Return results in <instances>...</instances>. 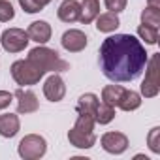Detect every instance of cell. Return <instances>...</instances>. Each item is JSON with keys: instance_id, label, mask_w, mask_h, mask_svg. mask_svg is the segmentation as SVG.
<instances>
[{"instance_id": "27", "label": "cell", "mask_w": 160, "mask_h": 160, "mask_svg": "<svg viewBox=\"0 0 160 160\" xmlns=\"http://www.w3.org/2000/svg\"><path fill=\"white\" fill-rule=\"evenodd\" d=\"M13 102V94L8 91H0V109H6Z\"/></svg>"}, {"instance_id": "3", "label": "cell", "mask_w": 160, "mask_h": 160, "mask_svg": "<svg viewBox=\"0 0 160 160\" xmlns=\"http://www.w3.org/2000/svg\"><path fill=\"white\" fill-rule=\"evenodd\" d=\"M28 60H32L34 64H38L45 73H47V72L58 73V72L70 70V64H68L64 58H60L55 49H49V47H45V45H38V47L30 49Z\"/></svg>"}, {"instance_id": "18", "label": "cell", "mask_w": 160, "mask_h": 160, "mask_svg": "<svg viewBox=\"0 0 160 160\" xmlns=\"http://www.w3.org/2000/svg\"><path fill=\"white\" fill-rule=\"evenodd\" d=\"M139 106H141V94H138L136 91L124 89V92H122V96H121L117 108H121L122 111H134V109H138Z\"/></svg>"}, {"instance_id": "4", "label": "cell", "mask_w": 160, "mask_h": 160, "mask_svg": "<svg viewBox=\"0 0 160 160\" xmlns=\"http://www.w3.org/2000/svg\"><path fill=\"white\" fill-rule=\"evenodd\" d=\"M12 77H13V81L21 87H28V85H36L40 83V79L45 75V72L34 64L32 60H15L12 64Z\"/></svg>"}, {"instance_id": "22", "label": "cell", "mask_w": 160, "mask_h": 160, "mask_svg": "<svg viewBox=\"0 0 160 160\" xmlns=\"http://www.w3.org/2000/svg\"><path fill=\"white\" fill-rule=\"evenodd\" d=\"M138 36H139L145 43L154 45V43L158 42V28L149 27V25H139V27H138Z\"/></svg>"}, {"instance_id": "29", "label": "cell", "mask_w": 160, "mask_h": 160, "mask_svg": "<svg viewBox=\"0 0 160 160\" xmlns=\"http://www.w3.org/2000/svg\"><path fill=\"white\" fill-rule=\"evenodd\" d=\"M36 2H38V4H40L42 8H45V6H47V4L51 2V0H36Z\"/></svg>"}, {"instance_id": "21", "label": "cell", "mask_w": 160, "mask_h": 160, "mask_svg": "<svg viewBox=\"0 0 160 160\" xmlns=\"http://www.w3.org/2000/svg\"><path fill=\"white\" fill-rule=\"evenodd\" d=\"M141 25H149V27L158 28V25H160V8L147 6L141 12Z\"/></svg>"}, {"instance_id": "19", "label": "cell", "mask_w": 160, "mask_h": 160, "mask_svg": "<svg viewBox=\"0 0 160 160\" xmlns=\"http://www.w3.org/2000/svg\"><path fill=\"white\" fill-rule=\"evenodd\" d=\"M122 92H124V87H121V85H108V87L102 89V102L117 108Z\"/></svg>"}, {"instance_id": "11", "label": "cell", "mask_w": 160, "mask_h": 160, "mask_svg": "<svg viewBox=\"0 0 160 160\" xmlns=\"http://www.w3.org/2000/svg\"><path fill=\"white\" fill-rule=\"evenodd\" d=\"M43 94L49 102H60L66 94V85L58 73H53L45 79L43 83Z\"/></svg>"}, {"instance_id": "28", "label": "cell", "mask_w": 160, "mask_h": 160, "mask_svg": "<svg viewBox=\"0 0 160 160\" xmlns=\"http://www.w3.org/2000/svg\"><path fill=\"white\" fill-rule=\"evenodd\" d=\"M147 6H152V8H160V0H147Z\"/></svg>"}, {"instance_id": "16", "label": "cell", "mask_w": 160, "mask_h": 160, "mask_svg": "<svg viewBox=\"0 0 160 160\" xmlns=\"http://www.w3.org/2000/svg\"><path fill=\"white\" fill-rule=\"evenodd\" d=\"M94 21H96V28H98L100 32H106V34H109V32H115V30L119 28V25H121V21H119L117 13H113V12L100 13V15H98Z\"/></svg>"}, {"instance_id": "23", "label": "cell", "mask_w": 160, "mask_h": 160, "mask_svg": "<svg viewBox=\"0 0 160 160\" xmlns=\"http://www.w3.org/2000/svg\"><path fill=\"white\" fill-rule=\"evenodd\" d=\"M15 17V10L10 0H0V23H8Z\"/></svg>"}, {"instance_id": "26", "label": "cell", "mask_w": 160, "mask_h": 160, "mask_svg": "<svg viewBox=\"0 0 160 160\" xmlns=\"http://www.w3.org/2000/svg\"><path fill=\"white\" fill-rule=\"evenodd\" d=\"M106 2V8L113 13H121L124 8H126V2L128 0H104Z\"/></svg>"}, {"instance_id": "12", "label": "cell", "mask_w": 160, "mask_h": 160, "mask_svg": "<svg viewBox=\"0 0 160 160\" xmlns=\"http://www.w3.org/2000/svg\"><path fill=\"white\" fill-rule=\"evenodd\" d=\"M27 34H28V38L32 42L43 45V43H47L51 40V25L47 21H34V23H30Z\"/></svg>"}, {"instance_id": "17", "label": "cell", "mask_w": 160, "mask_h": 160, "mask_svg": "<svg viewBox=\"0 0 160 160\" xmlns=\"http://www.w3.org/2000/svg\"><path fill=\"white\" fill-rule=\"evenodd\" d=\"M98 104H100L98 96L92 94V92H87V94H83L81 98L77 100L75 109H77V113H85V115H92L94 117V111H96Z\"/></svg>"}, {"instance_id": "6", "label": "cell", "mask_w": 160, "mask_h": 160, "mask_svg": "<svg viewBox=\"0 0 160 160\" xmlns=\"http://www.w3.org/2000/svg\"><path fill=\"white\" fill-rule=\"evenodd\" d=\"M145 79L141 81V94L145 98H154L160 91V81H158V55H152L147 58L145 64Z\"/></svg>"}, {"instance_id": "24", "label": "cell", "mask_w": 160, "mask_h": 160, "mask_svg": "<svg viewBox=\"0 0 160 160\" xmlns=\"http://www.w3.org/2000/svg\"><path fill=\"white\" fill-rule=\"evenodd\" d=\"M158 138H160V128L156 126V128H152V130L149 132V136H147L149 149H151L152 152H156V154H160V141H158Z\"/></svg>"}, {"instance_id": "13", "label": "cell", "mask_w": 160, "mask_h": 160, "mask_svg": "<svg viewBox=\"0 0 160 160\" xmlns=\"http://www.w3.org/2000/svg\"><path fill=\"white\" fill-rule=\"evenodd\" d=\"M79 13H81V4L77 0H62V4L58 6V19L64 23H75L79 21Z\"/></svg>"}, {"instance_id": "14", "label": "cell", "mask_w": 160, "mask_h": 160, "mask_svg": "<svg viewBox=\"0 0 160 160\" xmlns=\"http://www.w3.org/2000/svg\"><path fill=\"white\" fill-rule=\"evenodd\" d=\"M21 128L19 117L13 113H4L0 115V136L2 138H15Z\"/></svg>"}, {"instance_id": "25", "label": "cell", "mask_w": 160, "mask_h": 160, "mask_svg": "<svg viewBox=\"0 0 160 160\" xmlns=\"http://www.w3.org/2000/svg\"><path fill=\"white\" fill-rule=\"evenodd\" d=\"M19 6H21L27 13H38V12L43 10V8L36 2V0H19Z\"/></svg>"}, {"instance_id": "20", "label": "cell", "mask_w": 160, "mask_h": 160, "mask_svg": "<svg viewBox=\"0 0 160 160\" xmlns=\"http://www.w3.org/2000/svg\"><path fill=\"white\" fill-rule=\"evenodd\" d=\"M113 119H115V108L109 106V104L100 102L98 108H96V111H94V121L98 124H109Z\"/></svg>"}, {"instance_id": "2", "label": "cell", "mask_w": 160, "mask_h": 160, "mask_svg": "<svg viewBox=\"0 0 160 160\" xmlns=\"http://www.w3.org/2000/svg\"><path fill=\"white\" fill-rule=\"evenodd\" d=\"M94 117L92 115H85L79 113L73 128L68 132V141L77 147V149H91L96 143V134H94Z\"/></svg>"}, {"instance_id": "5", "label": "cell", "mask_w": 160, "mask_h": 160, "mask_svg": "<svg viewBox=\"0 0 160 160\" xmlns=\"http://www.w3.org/2000/svg\"><path fill=\"white\" fill-rule=\"evenodd\" d=\"M19 156L25 158V160H36V158H42L47 151V141L45 138L38 136V134H28L25 136L21 141H19Z\"/></svg>"}, {"instance_id": "9", "label": "cell", "mask_w": 160, "mask_h": 160, "mask_svg": "<svg viewBox=\"0 0 160 160\" xmlns=\"http://www.w3.org/2000/svg\"><path fill=\"white\" fill-rule=\"evenodd\" d=\"M87 34L83 30H77V28H70L62 34V47L70 53H79V51H83L87 47Z\"/></svg>"}, {"instance_id": "8", "label": "cell", "mask_w": 160, "mask_h": 160, "mask_svg": "<svg viewBox=\"0 0 160 160\" xmlns=\"http://www.w3.org/2000/svg\"><path fill=\"white\" fill-rule=\"evenodd\" d=\"M100 143H102V149L111 154H121L128 149V138L122 132H106Z\"/></svg>"}, {"instance_id": "1", "label": "cell", "mask_w": 160, "mask_h": 160, "mask_svg": "<svg viewBox=\"0 0 160 160\" xmlns=\"http://www.w3.org/2000/svg\"><path fill=\"white\" fill-rule=\"evenodd\" d=\"M100 68L102 73L113 83H126L145 70L147 51L132 34H115L100 45Z\"/></svg>"}, {"instance_id": "7", "label": "cell", "mask_w": 160, "mask_h": 160, "mask_svg": "<svg viewBox=\"0 0 160 160\" xmlns=\"http://www.w3.org/2000/svg\"><path fill=\"white\" fill-rule=\"evenodd\" d=\"M30 38L27 34V30L23 28H6L2 32V36H0V43H2V47L8 51V53H21L27 49Z\"/></svg>"}, {"instance_id": "10", "label": "cell", "mask_w": 160, "mask_h": 160, "mask_svg": "<svg viewBox=\"0 0 160 160\" xmlns=\"http://www.w3.org/2000/svg\"><path fill=\"white\" fill-rule=\"evenodd\" d=\"M13 98H17V113H21V115L34 113V111H38V108H40L38 96H36L32 91H27V89H23V87L13 92Z\"/></svg>"}, {"instance_id": "15", "label": "cell", "mask_w": 160, "mask_h": 160, "mask_svg": "<svg viewBox=\"0 0 160 160\" xmlns=\"http://www.w3.org/2000/svg\"><path fill=\"white\" fill-rule=\"evenodd\" d=\"M100 15V0H83L81 2V13H79V21L83 25L92 23Z\"/></svg>"}]
</instances>
